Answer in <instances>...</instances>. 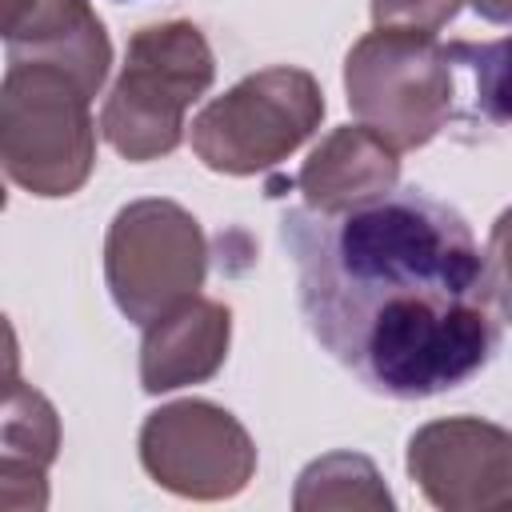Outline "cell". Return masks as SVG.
<instances>
[{
    "mask_svg": "<svg viewBox=\"0 0 512 512\" xmlns=\"http://www.w3.org/2000/svg\"><path fill=\"white\" fill-rule=\"evenodd\" d=\"M308 332L360 384L424 400L472 380L496 352L488 260L456 208L404 188L348 212L280 220Z\"/></svg>",
    "mask_w": 512,
    "mask_h": 512,
    "instance_id": "6da1fadb",
    "label": "cell"
},
{
    "mask_svg": "<svg viewBox=\"0 0 512 512\" xmlns=\"http://www.w3.org/2000/svg\"><path fill=\"white\" fill-rule=\"evenodd\" d=\"M92 92L52 60H8L0 84V164L12 184L56 200L96 164Z\"/></svg>",
    "mask_w": 512,
    "mask_h": 512,
    "instance_id": "7a4b0ae2",
    "label": "cell"
},
{
    "mask_svg": "<svg viewBox=\"0 0 512 512\" xmlns=\"http://www.w3.org/2000/svg\"><path fill=\"white\" fill-rule=\"evenodd\" d=\"M216 56L188 20H164L132 32L120 76L100 108L104 140L132 164L180 148L188 108L212 88Z\"/></svg>",
    "mask_w": 512,
    "mask_h": 512,
    "instance_id": "3957f363",
    "label": "cell"
},
{
    "mask_svg": "<svg viewBox=\"0 0 512 512\" xmlns=\"http://www.w3.org/2000/svg\"><path fill=\"white\" fill-rule=\"evenodd\" d=\"M344 88L356 124L392 148H424L452 116V56L432 32L376 28L344 56Z\"/></svg>",
    "mask_w": 512,
    "mask_h": 512,
    "instance_id": "277c9868",
    "label": "cell"
},
{
    "mask_svg": "<svg viewBox=\"0 0 512 512\" xmlns=\"http://www.w3.org/2000/svg\"><path fill=\"white\" fill-rule=\"evenodd\" d=\"M324 120V92L312 72L272 64L236 80L192 120V152L224 176H256L288 160Z\"/></svg>",
    "mask_w": 512,
    "mask_h": 512,
    "instance_id": "5b68a950",
    "label": "cell"
},
{
    "mask_svg": "<svg viewBox=\"0 0 512 512\" xmlns=\"http://www.w3.org/2000/svg\"><path fill=\"white\" fill-rule=\"evenodd\" d=\"M208 272L200 220L176 200L124 204L104 236V284L132 324H152L172 304L196 296Z\"/></svg>",
    "mask_w": 512,
    "mask_h": 512,
    "instance_id": "8992f818",
    "label": "cell"
},
{
    "mask_svg": "<svg viewBox=\"0 0 512 512\" xmlns=\"http://www.w3.org/2000/svg\"><path fill=\"white\" fill-rule=\"evenodd\" d=\"M144 472L184 500H228L256 472L248 428L212 400H176L148 412L140 428Z\"/></svg>",
    "mask_w": 512,
    "mask_h": 512,
    "instance_id": "52a82bcc",
    "label": "cell"
},
{
    "mask_svg": "<svg viewBox=\"0 0 512 512\" xmlns=\"http://www.w3.org/2000/svg\"><path fill=\"white\" fill-rule=\"evenodd\" d=\"M408 472L444 512L512 508V432L480 416H448L412 432Z\"/></svg>",
    "mask_w": 512,
    "mask_h": 512,
    "instance_id": "ba28073f",
    "label": "cell"
},
{
    "mask_svg": "<svg viewBox=\"0 0 512 512\" xmlns=\"http://www.w3.org/2000/svg\"><path fill=\"white\" fill-rule=\"evenodd\" d=\"M0 32L8 60H52L92 96L108 80L112 44L88 0H4Z\"/></svg>",
    "mask_w": 512,
    "mask_h": 512,
    "instance_id": "9c48e42d",
    "label": "cell"
},
{
    "mask_svg": "<svg viewBox=\"0 0 512 512\" xmlns=\"http://www.w3.org/2000/svg\"><path fill=\"white\" fill-rule=\"evenodd\" d=\"M232 312L220 300L188 296L144 324L140 340V388L160 396L184 384H204L228 360Z\"/></svg>",
    "mask_w": 512,
    "mask_h": 512,
    "instance_id": "30bf717a",
    "label": "cell"
},
{
    "mask_svg": "<svg viewBox=\"0 0 512 512\" xmlns=\"http://www.w3.org/2000/svg\"><path fill=\"white\" fill-rule=\"evenodd\" d=\"M400 184V148L368 124L332 128L300 164L296 188L316 212H348L372 204Z\"/></svg>",
    "mask_w": 512,
    "mask_h": 512,
    "instance_id": "8fae6325",
    "label": "cell"
},
{
    "mask_svg": "<svg viewBox=\"0 0 512 512\" xmlns=\"http://www.w3.org/2000/svg\"><path fill=\"white\" fill-rule=\"evenodd\" d=\"M60 448V420L52 404L24 388L16 376L8 380L4 400V456H0V508L28 512L48 504V464Z\"/></svg>",
    "mask_w": 512,
    "mask_h": 512,
    "instance_id": "7c38bea8",
    "label": "cell"
},
{
    "mask_svg": "<svg viewBox=\"0 0 512 512\" xmlns=\"http://www.w3.org/2000/svg\"><path fill=\"white\" fill-rule=\"evenodd\" d=\"M292 508H392V496L376 472V464L360 452H328L312 460L292 492Z\"/></svg>",
    "mask_w": 512,
    "mask_h": 512,
    "instance_id": "4fadbf2b",
    "label": "cell"
},
{
    "mask_svg": "<svg viewBox=\"0 0 512 512\" xmlns=\"http://www.w3.org/2000/svg\"><path fill=\"white\" fill-rule=\"evenodd\" d=\"M452 64H464L476 80V112H484L496 124H512V36L472 44L456 40L448 44Z\"/></svg>",
    "mask_w": 512,
    "mask_h": 512,
    "instance_id": "5bb4252c",
    "label": "cell"
},
{
    "mask_svg": "<svg viewBox=\"0 0 512 512\" xmlns=\"http://www.w3.org/2000/svg\"><path fill=\"white\" fill-rule=\"evenodd\" d=\"M464 0H372L376 28H412V32H440L452 24Z\"/></svg>",
    "mask_w": 512,
    "mask_h": 512,
    "instance_id": "9a60e30c",
    "label": "cell"
},
{
    "mask_svg": "<svg viewBox=\"0 0 512 512\" xmlns=\"http://www.w3.org/2000/svg\"><path fill=\"white\" fill-rule=\"evenodd\" d=\"M484 260H488V276H492V296L512 324V208H504L496 216V224L488 232Z\"/></svg>",
    "mask_w": 512,
    "mask_h": 512,
    "instance_id": "2e32d148",
    "label": "cell"
},
{
    "mask_svg": "<svg viewBox=\"0 0 512 512\" xmlns=\"http://www.w3.org/2000/svg\"><path fill=\"white\" fill-rule=\"evenodd\" d=\"M488 24H508L512 20V0H468Z\"/></svg>",
    "mask_w": 512,
    "mask_h": 512,
    "instance_id": "e0dca14e",
    "label": "cell"
}]
</instances>
